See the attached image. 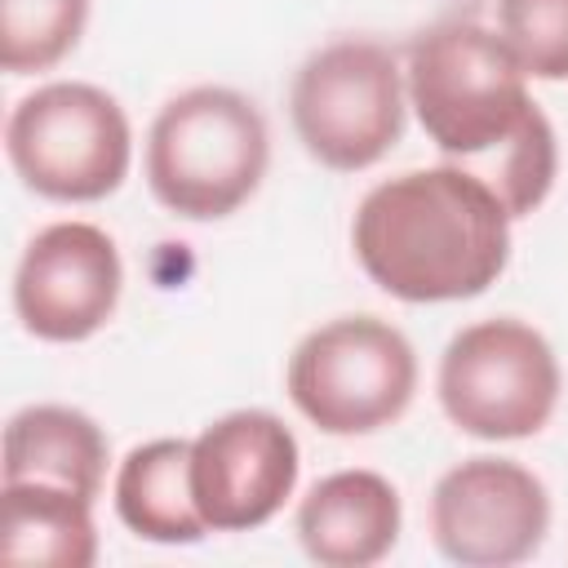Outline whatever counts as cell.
Listing matches in <instances>:
<instances>
[{
    "label": "cell",
    "mask_w": 568,
    "mask_h": 568,
    "mask_svg": "<svg viewBox=\"0 0 568 568\" xmlns=\"http://www.w3.org/2000/svg\"><path fill=\"white\" fill-rule=\"evenodd\" d=\"M115 515L129 532L160 546H195L209 524L191 493V439L138 444L115 470Z\"/></svg>",
    "instance_id": "13"
},
{
    "label": "cell",
    "mask_w": 568,
    "mask_h": 568,
    "mask_svg": "<svg viewBox=\"0 0 568 568\" xmlns=\"http://www.w3.org/2000/svg\"><path fill=\"white\" fill-rule=\"evenodd\" d=\"M266 164V120L226 84H195L169 98L146 133V186L186 222L231 217L262 186Z\"/></svg>",
    "instance_id": "3"
},
{
    "label": "cell",
    "mask_w": 568,
    "mask_h": 568,
    "mask_svg": "<svg viewBox=\"0 0 568 568\" xmlns=\"http://www.w3.org/2000/svg\"><path fill=\"white\" fill-rule=\"evenodd\" d=\"M4 151L27 191L58 204H93L129 178L133 129L106 89L53 80L9 111Z\"/></svg>",
    "instance_id": "4"
},
{
    "label": "cell",
    "mask_w": 568,
    "mask_h": 568,
    "mask_svg": "<svg viewBox=\"0 0 568 568\" xmlns=\"http://www.w3.org/2000/svg\"><path fill=\"white\" fill-rule=\"evenodd\" d=\"M404 84L426 138L488 182L510 217L550 195L559 169L555 129L497 31L470 18L435 22L408 44Z\"/></svg>",
    "instance_id": "1"
},
{
    "label": "cell",
    "mask_w": 568,
    "mask_h": 568,
    "mask_svg": "<svg viewBox=\"0 0 568 568\" xmlns=\"http://www.w3.org/2000/svg\"><path fill=\"white\" fill-rule=\"evenodd\" d=\"M36 479L98 497L106 479L102 426L67 404H31L4 426V484Z\"/></svg>",
    "instance_id": "12"
},
{
    "label": "cell",
    "mask_w": 568,
    "mask_h": 568,
    "mask_svg": "<svg viewBox=\"0 0 568 568\" xmlns=\"http://www.w3.org/2000/svg\"><path fill=\"white\" fill-rule=\"evenodd\" d=\"M408 84L377 40H333L315 49L288 89V115L311 160L337 173L377 164L404 138Z\"/></svg>",
    "instance_id": "6"
},
{
    "label": "cell",
    "mask_w": 568,
    "mask_h": 568,
    "mask_svg": "<svg viewBox=\"0 0 568 568\" xmlns=\"http://www.w3.org/2000/svg\"><path fill=\"white\" fill-rule=\"evenodd\" d=\"M284 386L293 408L324 435H373L408 413L417 355L395 324L342 315L297 342Z\"/></svg>",
    "instance_id": "5"
},
{
    "label": "cell",
    "mask_w": 568,
    "mask_h": 568,
    "mask_svg": "<svg viewBox=\"0 0 568 568\" xmlns=\"http://www.w3.org/2000/svg\"><path fill=\"white\" fill-rule=\"evenodd\" d=\"M302 453L266 408H235L191 439V493L209 532H248L293 497Z\"/></svg>",
    "instance_id": "9"
},
{
    "label": "cell",
    "mask_w": 568,
    "mask_h": 568,
    "mask_svg": "<svg viewBox=\"0 0 568 568\" xmlns=\"http://www.w3.org/2000/svg\"><path fill=\"white\" fill-rule=\"evenodd\" d=\"M497 36L528 80H568V0H497Z\"/></svg>",
    "instance_id": "16"
},
{
    "label": "cell",
    "mask_w": 568,
    "mask_h": 568,
    "mask_svg": "<svg viewBox=\"0 0 568 568\" xmlns=\"http://www.w3.org/2000/svg\"><path fill=\"white\" fill-rule=\"evenodd\" d=\"M404 506L377 470H333L297 506V541L324 568H368L399 541Z\"/></svg>",
    "instance_id": "11"
},
{
    "label": "cell",
    "mask_w": 568,
    "mask_h": 568,
    "mask_svg": "<svg viewBox=\"0 0 568 568\" xmlns=\"http://www.w3.org/2000/svg\"><path fill=\"white\" fill-rule=\"evenodd\" d=\"M559 359L524 320H479L439 355V404L475 439H528L559 404Z\"/></svg>",
    "instance_id": "7"
},
{
    "label": "cell",
    "mask_w": 568,
    "mask_h": 568,
    "mask_svg": "<svg viewBox=\"0 0 568 568\" xmlns=\"http://www.w3.org/2000/svg\"><path fill=\"white\" fill-rule=\"evenodd\" d=\"M550 532L546 484L510 457H466L430 493L435 550L466 568H506L541 550Z\"/></svg>",
    "instance_id": "8"
},
{
    "label": "cell",
    "mask_w": 568,
    "mask_h": 568,
    "mask_svg": "<svg viewBox=\"0 0 568 568\" xmlns=\"http://www.w3.org/2000/svg\"><path fill=\"white\" fill-rule=\"evenodd\" d=\"M510 213L462 164L377 182L351 226L364 275L399 302L479 297L510 262Z\"/></svg>",
    "instance_id": "2"
},
{
    "label": "cell",
    "mask_w": 568,
    "mask_h": 568,
    "mask_svg": "<svg viewBox=\"0 0 568 568\" xmlns=\"http://www.w3.org/2000/svg\"><path fill=\"white\" fill-rule=\"evenodd\" d=\"M124 262L93 222H53L31 235L13 271V311L40 342H84L120 306Z\"/></svg>",
    "instance_id": "10"
},
{
    "label": "cell",
    "mask_w": 568,
    "mask_h": 568,
    "mask_svg": "<svg viewBox=\"0 0 568 568\" xmlns=\"http://www.w3.org/2000/svg\"><path fill=\"white\" fill-rule=\"evenodd\" d=\"M89 22V0H0V67L13 75L62 62Z\"/></svg>",
    "instance_id": "15"
},
{
    "label": "cell",
    "mask_w": 568,
    "mask_h": 568,
    "mask_svg": "<svg viewBox=\"0 0 568 568\" xmlns=\"http://www.w3.org/2000/svg\"><path fill=\"white\" fill-rule=\"evenodd\" d=\"M0 559L36 568H93V497L62 484L18 479L0 497Z\"/></svg>",
    "instance_id": "14"
}]
</instances>
